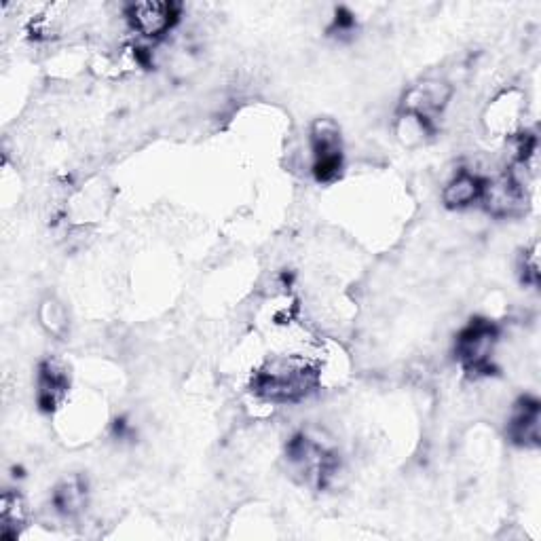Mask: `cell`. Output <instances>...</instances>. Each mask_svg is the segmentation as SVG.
Listing matches in <instances>:
<instances>
[{
    "label": "cell",
    "instance_id": "6da1fadb",
    "mask_svg": "<svg viewBox=\"0 0 541 541\" xmlns=\"http://www.w3.org/2000/svg\"><path fill=\"white\" fill-rule=\"evenodd\" d=\"M320 383V372L305 356H282L267 362L254 377V391L269 402L292 404L307 398Z\"/></svg>",
    "mask_w": 541,
    "mask_h": 541
},
{
    "label": "cell",
    "instance_id": "7a4b0ae2",
    "mask_svg": "<svg viewBox=\"0 0 541 541\" xmlns=\"http://www.w3.org/2000/svg\"><path fill=\"white\" fill-rule=\"evenodd\" d=\"M313 148V174L320 182H332L343 170V144L341 129L330 119L315 121L311 127Z\"/></svg>",
    "mask_w": 541,
    "mask_h": 541
},
{
    "label": "cell",
    "instance_id": "3957f363",
    "mask_svg": "<svg viewBox=\"0 0 541 541\" xmlns=\"http://www.w3.org/2000/svg\"><path fill=\"white\" fill-rule=\"evenodd\" d=\"M497 328L487 320H474L457 337V356L470 372H489L497 345Z\"/></svg>",
    "mask_w": 541,
    "mask_h": 541
},
{
    "label": "cell",
    "instance_id": "277c9868",
    "mask_svg": "<svg viewBox=\"0 0 541 541\" xmlns=\"http://www.w3.org/2000/svg\"><path fill=\"white\" fill-rule=\"evenodd\" d=\"M180 20V5L176 3H134L127 7V22L144 39H161Z\"/></svg>",
    "mask_w": 541,
    "mask_h": 541
},
{
    "label": "cell",
    "instance_id": "5b68a950",
    "mask_svg": "<svg viewBox=\"0 0 541 541\" xmlns=\"http://www.w3.org/2000/svg\"><path fill=\"white\" fill-rule=\"evenodd\" d=\"M68 394V372L66 368L55 362L47 360L39 372V404L47 413L58 408Z\"/></svg>",
    "mask_w": 541,
    "mask_h": 541
},
{
    "label": "cell",
    "instance_id": "8992f818",
    "mask_svg": "<svg viewBox=\"0 0 541 541\" xmlns=\"http://www.w3.org/2000/svg\"><path fill=\"white\" fill-rule=\"evenodd\" d=\"M484 189V178L470 172V170H461L457 176L444 186L442 199L449 208H468L472 203H478L482 197Z\"/></svg>",
    "mask_w": 541,
    "mask_h": 541
},
{
    "label": "cell",
    "instance_id": "52a82bcc",
    "mask_svg": "<svg viewBox=\"0 0 541 541\" xmlns=\"http://www.w3.org/2000/svg\"><path fill=\"white\" fill-rule=\"evenodd\" d=\"M510 436L522 446L539 444V402L525 398L516 406V413L510 421Z\"/></svg>",
    "mask_w": 541,
    "mask_h": 541
},
{
    "label": "cell",
    "instance_id": "ba28073f",
    "mask_svg": "<svg viewBox=\"0 0 541 541\" xmlns=\"http://www.w3.org/2000/svg\"><path fill=\"white\" fill-rule=\"evenodd\" d=\"M26 527V508L24 499L7 491L0 499V537L3 539H17Z\"/></svg>",
    "mask_w": 541,
    "mask_h": 541
},
{
    "label": "cell",
    "instance_id": "9c48e42d",
    "mask_svg": "<svg viewBox=\"0 0 541 541\" xmlns=\"http://www.w3.org/2000/svg\"><path fill=\"white\" fill-rule=\"evenodd\" d=\"M47 305L51 309V320H58V317H55V311L60 309V305L58 303H51V301H47ZM43 322L49 328V332H53V334H60L66 328V317L64 315H60V322H47V320H43Z\"/></svg>",
    "mask_w": 541,
    "mask_h": 541
}]
</instances>
